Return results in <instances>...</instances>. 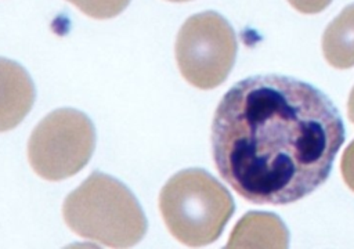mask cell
<instances>
[{
  "instance_id": "obj_8",
  "label": "cell",
  "mask_w": 354,
  "mask_h": 249,
  "mask_svg": "<svg viewBox=\"0 0 354 249\" xmlns=\"http://www.w3.org/2000/svg\"><path fill=\"white\" fill-rule=\"evenodd\" d=\"M325 59L335 68L354 66V4L347 6L326 26L322 36Z\"/></svg>"
},
{
  "instance_id": "obj_6",
  "label": "cell",
  "mask_w": 354,
  "mask_h": 249,
  "mask_svg": "<svg viewBox=\"0 0 354 249\" xmlns=\"http://www.w3.org/2000/svg\"><path fill=\"white\" fill-rule=\"evenodd\" d=\"M35 102V84L24 66L0 57V133L18 126Z\"/></svg>"
},
{
  "instance_id": "obj_3",
  "label": "cell",
  "mask_w": 354,
  "mask_h": 249,
  "mask_svg": "<svg viewBox=\"0 0 354 249\" xmlns=\"http://www.w3.org/2000/svg\"><path fill=\"white\" fill-rule=\"evenodd\" d=\"M159 209L170 234L184 245L216 241L234 213L228 190L202 169L176 173L162 188Z\"/></svg>"
},
{
  "instance_id": "obj_12",
  "label": "cell",
  "mask_w": 354,
  "mask_h": 249,
  "mask_svg": "<svg viewBox=\"0 0 354 249\" xmlns=\"http://www.w3.org/2000/svg\"><path fill=\"white\" fill-rule=\"evenodd\" d=\"M347 112H348V118L350 120L354 123V87L350 93V97H348V102H347Z\"/></svg>"
},
{
  "instance_id": "obj_11",
  "label": "cell",
  "mask_w": 354,
  "mask_h": 249,
  "mask_svg": "<svg viewBox=\"0 0 354 249\" xmlns=\"http://www.w3.org/2000/svg\"><path fill=\"white\" fill-rule=\"evenodd\" d=\"M289 4L303 14H317L324 11L332 0H288Z\"/></svg>"
},
{
  "instance_id": "obj_10",
  "label": "cell",
  "mask_w": 354,
  "mask_h": 249,
  "mask_svg": "<svg viewBox=\"0 0 354 249\" xmlns=\"http://www.w3.org/2000/svg\"><path fill=\"white\" fill-rule=\"evenodd\" d=\"M342 174L350 190L354 191V141L346 148L342 158Z\"/></svg>"
},
{
  "instance_id": "obj_2",
  "label": "cell",
  "mask_w": 354,
  "mask_h": 249,
  "mask_svg": "<svg viewBox=\"0 0 354 249\" xmlns=\"http://www.w3.org/2000/svg\"><path fill=\"white\" fill-rule=\"evenodd\" d=\"M62 216L79 237L111 248L133 246L147 231L145 214L131 191L100 172L66 196Z\"/></svg>"
},
{
  "instance_id": "obj_7",
  "label": "cell",
  "mask_w": 354,
  "mask_h": 249,
  "mask_svg": "<svg viewBox=\"0 0 354 249\" xmlns=\"http://www.w3.org/2000/svg\"><path fill=\"white\" fill-rule=\"evenodd\" d=\"M289 234L281 219L272 213L250 212L231 232L228 248H285Z\"/></svg>"
},
{
  "instance_id": "obj_13",
  "label": "cell",
  "mask_w": 354,
  "mask_h": 249,
  "mask_svg": "<svg viewBox=\"0 0 354 249\" xmlns=\"http://www.w3.org/2000/svg\"><path fill=\"white\" fill-rule=\"evenodd\" d=\"M169 1H176V3H180V1H189V0H169Z\"/></svg>"
},
{
  "instance_id": "obj_1",
  "label": "cell",
  "mask_w": 354,
  "mask_h": 249,
  "mask_svg": "<svg viewBox=\"0 0 354 249\" xmlns=\"http://www.w3.org/2000/svg\"><path fill=\"white\" fill-rule=\"evenodd\" d=\"M344 141L337 108L310 83L256 75L234 84L212 123L220 176L245 199L286 205L315 191Z\"/></svg>"
},
{
  "instance_id": "obj_5",
  "label": "cell",
  "mask_w": 354,
  "mask_h": 249,
  "mask_svg": "<svg viewBox=\"0 0 354 249\" xmlns=\"http://www.w3.org/2000/svg\"><path fill=\"white\" fill-rule=\"evenodd\" d=\"M174 50L183 77L198 89L209 90L227 79L235 62L238 43L224 17L205 11L183 24Z\"/></svg>"
},
{
  "instance_id": "obj_9",
  "label": "cell",
  "mask_w": 354,
  "mask_h": 249,
  "mask_svg": "<svg viewBox=\"0 0 354 249\" xmlns=\"http://www.w3.org/2000/svg\"><path fill=\"white\" fill-rule=\"evenodd\" d=\"M76 6L83 14L94 19H108L120 14L130 0H66Z\"/></svg>"
},
{
  "instance_id": "obj_4",
  "label": "cell",
  "mask_w": 354,
  "mask_h": 249,
  "mask_svg": "<svg viewBox=\"0 0 354 249\" xmlns=\"http://www.w3.org/2000/svg\"><path fill=\"white\" fill-rule=\"evenodd\" d=\"M95 145V131L87 115L72 108L48 113L32 131L28 159L36 174L58 181L82 170Z\"/></svg>"
}]
</instances>
